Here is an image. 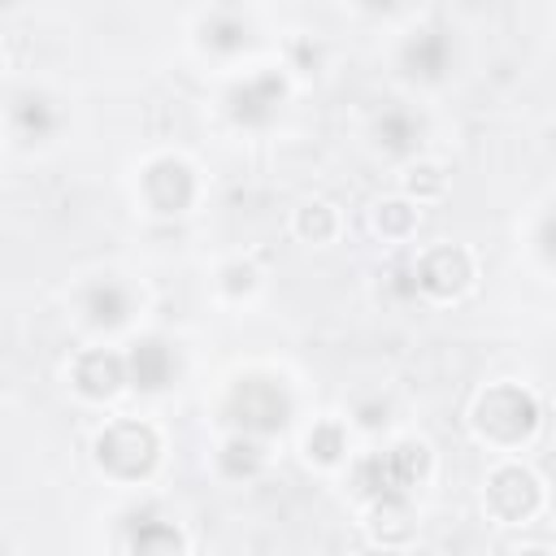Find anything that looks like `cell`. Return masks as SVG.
<instances>
[{
    "mask_svg": "<svg viewBox=\"0 0 556 556\" xmlns=\"http://www.w3.org/2000/svg\"><path fill=\"white\" fill-rule=\"evenodd\" d=\"M539 421H543V408H539L534 391L521 382H491L469 404L473 439L500 456H517L539 434Z\"/></svg>",
    "mask_w": 556,
    "mask_h": 556,
    "instance_id": "obj_1",
    "label": "cell"
},
{
    "mask_svg": "<svg viewBox=\"0 0 556 556\" xmlns=\"http://www.w3.org/2000/svg\"><path fill=\"white\" fill-rule=\"evenodd\" d=\"M482 508L500 526H530L543 508V478L521 460H500L482 482Z\"/></svg>",
    "mask_w": 556,
    "mask_h": 556,
    "instance_id": "obj_6",
    "label": "cell"
},
{
    "mask_svg": "<svg viewBox=\"0 0 556 556\" xmlns=\"http://www.w3.org/2000/svg\"><path fill=\"white\" fill-rule=\"evenodd\" d=\"M447 65H452V39L439 26L413 30L404 39V48H400V70L408 78H417V83H439L447 74Z\"/></svg>",
    "mask_w": 556,
    "mask_h": 556,
    "instance_id": "obj_12",
    "label": "cell"
},
{
    "mask_svg": "<svg viewBox=\"0 0 556 556\" xmlns=\"http://www.w3.org/2000/svg\"><path fill=\"white\" fill-rule=\"evenodd\" d=\"M530 248L539 252V261H543V265H552V269H556V200H552L547 208H539L534 230H530Z\"/></svg>",
    "mask_w": 556,
    "mask_h": 556,
    "instance_id": "obj_23",
    "label": "cell"
},
{
    "mask_svg": "<svg viewBox=\"0 0 556 556\" xmlns=\"http://www.w3.org/2000/svg\"><path fill=\"white\" fill-rule=\"evenodd\" d=\"M70 387L91 400V404H109L130 387V369H126V352L113 348H83L70 365H65Z\"/></svg>",
    "mask_w": 556,
    "mask_h": 556,
    "instance_id": "obj_10",
    "label": "cell"
},
{
    "mask_svg": "<svg viewBox=\"0 0 556 556\" xmlns=\"http://www.w3.org/2000/svg\"><path fill=\"white\" fill-rule=\"evenodd\" d=\"M195 43H200L204 52H213V56L230 61V56H239V52L252 43V30H248V22H243V17H235V13H208V17L200 22Z\"/></svg>",
    "mask_w": 556,
    "mask_h": 556,
    "instance_id": "obj_17",
    "label": "cell"
},
{
    "mask_svg": "<svg viewBox=\"0 0 556 556\" xmlns=\"http://www.w3.org/2000/svg\"><path fill=\"white\" fill-rule=\"evenodd\" d=\"M143 295L122 278V274H96L78 287L74 295V308H78V321L96 334H117L135 321Z\"/></svg>",
    "mask_w": 556,
    "mask_h": 556,
    "instance_id": "obj_8",
    "label": "cell"
},
{
    "mask_svg": "<svg viewBox=\"0 0 556 556\" xmlns=\"http://www.w3.org/2000/svg\"><path fill=\"white\" fill-rule=\"evenodd\" d=\"M256 287H261V269L252 261H243V256H235V261H226L217 269V291L226 300H248V295H256Z\"/></svg>",
    "mask_w": 556,
    "mask_h": 556,
    "instance_id": "obj_21",
    "label": "cell"
},
{
    "mask_svg": "<svg viewBox=\"0 0 556 556\" xmlns=\"http://www.w3.org/2000/svg\"><path fill=\"white\" fill-rule=\"evenodd\" d=\"M139 200L152 217H182L200 200V174L178 152H156L139 165Z\"/></svg>",
    "mask_w": 556,
    "mask_h": 556,
    "instance_id": "obj_4",
    "label": "cell"
},
{
    "mask_svg": "<svg viewBox=\"0 0 556 556\" xmlns=\"http://www.w3.org/2000/svg\"><path fill=\"white\" fill-rule=\"evenodd\" d=\"M213 460H217V473H222V478L248 482V478H256V473L265 469V443H261V434L230 430V434L217 443Z\"/></svg>",
    "mask_w": 556,
    "mask_h": 556,
    "instance_id": "obj_15",
    "label": "cell"
},
{
    "mask_svg": "<svg viewBox=\"0 0 556 556\" xmlns=\"http://www.w3.org/2000/svg\"><path fill=\"white\" fill-rule=\"evenodd\" d=\"M443 187H447V174H443V165H439V161L417 156V161L408 165V174H404V195H413L417 204L439 200V195H443Z\"/></svg>",
    "mask_w": 556,
    "mask_h": 556,
    "instance_id": "obj_20",
    "label": "cell"
},
{
    "mask_svg": "<svg viewBox=\"0 0 556 556\" xmlns=\"http://www.w3.org/2000/svg\"><path fill=\"white\" fill-rule=\"evenodd\" d=\"M300 452H304V460L317 465V469L352 465V426H348V417H317V421L304 430Z\"/></svg>",
    "mask_w": 556,
    "mask_h": 556,
    "instance_id": "obj_13",
    "label": "cell"
},
{
    "mask_svg": "<svg viewBox=\"0 0 556 556\" xmlns=\"http://www.w3.org/2000/svg\"><path fill=\"white\" fill-rule=\"evenodd\" d=\"M369 135H374V148L378 152H387V156H413L417 143H421V135H426V122H421V113H413L404 104H387L374 117Z\"/></svg>",
    "mask_w": 556,
    "mask_h": 556,
    "instance_id": "obj_14",
    "label": "cell"
},
{
    "mask_svg": "<svg viewBox=\"0 0 556 556\" xmlns=\"http://www.w3.org/2000/svg\"><path fill=\"white\" fill-rule=\"evenodd\" d=\"M287 65H265V70H252L248 78H239L230 91H226V117L235 126H269L278 113H282V100H287Z\"/></svg>",
    "mask_w": 556,
    "mask_h": 556,
    "instance_id": "obj_9",
    "label": "cell"
},
{
    "mask_svg": "<svg viewBox=\"0 0 556 556\" xmlns=\"http://www.w3.org/2000/svg\"><path fill=\"white\" fill-rule=\"evenodd\" d=\"M126 547H130V552H156V547L178 552V547H187V543H182V534H178L169 521H143Z\"/></svg>",
    "mask_w": 556,
    "mask_h": 556,
    "instance_id": "obj_22",
    "label": "cell"
},
{
    "mask_svg": "<svg viewBox=\"0 0 556 556\" xmlns=\"http://www.w3.org/2000/svg\"><path fill=\"white\" fill-rule=\"evenodd\" d=\"M226 421L230 430L248 434H278L291 421V391L282 378H239L226 395Z\"/></svg>",
    "mask_w": 556,
    "mask_h": 556,
    "instance_id": "obj_5",
    "label": "cell"
},
{
    "mask_svg": "<svg viewBox=\"0 0 556 556\" xmlns=\"http://www.w3.org/2000/svg\"><path fill=\"white\" fill-rule=\"evenodd\" d=\"M126 369H130V387L135 391L156 395V391H169L174 387V378H178V352L161 334H139L126 348Z\"/></svg>",
    "mask_w": 556,
    "mask_h": 556,
    "instance_id": "obj_11",
    "label": "cell"
},
{
    "mask_svg": "<svg viewBox=\"0 0 556 556\" xmlns=\"http://www.w3.org/2000/svg\"><path fill=\"white\" fill-rule=\"evenodd\" d=\"M413 278H417V295L434 304H452L478 282V261L465 243H430L413 256Z\"/></svg>",
    "mask_w": 556,
    "mask_h": 556,
    "instance_id": "obj_7",
    "label": "cell"
},
{
    "mask_svg": "<svg viewBox=\"0 0 556 556\" xmlns=\"http://www.w3.org/2000/svg\"><path fill=\"white\" fill-rule=\"evenodd\" d=\"M417 222H421V204L413 195H387V200H374V208H369V230L387 243L413 239Z\"/></svg>",
    "mask_w": 556,
    "mask_h": 556,
    "instance_id": "obj_16",
    "label": "cell"
},
{
    "mask_svg": "<svg viewBox=\"0 0 556 556\" xmlns=\"http://www.w3.org/2000/svg\"><path fill=\"white\" fill-rule=\"evenodd\" d=\"M356 4H361V9H369V13H387L395 0H356Z\"/></svg>",
    "mask_w": 556,
    "mask_h": 556,
    "instance_id": "obj_25",
    "label": "cell"
},
{
    "mask_svg": "<svg viewBox=\"0 0 556 556\" xmlns=\"http://www.w3.org/2000/svg\"><path fill=\"white\" fill-rule=\"evenodd\" d=\"M91 460L104 478H113L122 486H139L152 478V469L161 460V430L152 421H139V417H113L96 434Z\"/></svg>",
    "mask_w": 556,
    "mask_h": 556,
    "instance_id": "obj_3",
    "label": "cell"
},
{
    "mask_svg": "<svg viewBox=\"0 0 556 556\" xmlns=\"http://www.w3.org/2000/svg\"><path fill=\"white\" fill-rule=\"evenodd\" d=\"M9 122H13V130H22V126H26V135H30V139H52V135H56V126H61V113L52 109V100H48V96L30 91V96H17V100H13Z\"/></svg>",
    "mask_w": 556,
    "mask_h": 556,
    "instance_id": "obj_18",
    "label": "cell"
},
{
    "mask_svg": "<svg viewBox=\"0 0 556 556\" xmlns=\"http://www.w3.org/2000/svg\"><path fill=\"white\" fill-rule=\"evenodd\" d=\"M430 473H434V452L417 434H404L378 452L352 456V491L369 504L387 495H413Z\"/></svg>",
    "mask_w": 556,
    "mask_h": 556,
    "instance_id": "obj_2",
    "label": "cell"
},
{
    "mask_svg": "<svg viewBox=\"0 0 556 556\" xmlns=\"http://www.w3.org/2000/svg\"><path fill=\"white\" fill-rule=\"evenodd\" d=\"M291 230L304 243H330L339 235V208L330 200H304L291 217Z\"/></svg>",
    "mask_w": 556,
    "mask_h": 556,
    "instance_id": "obj_19",
    "label": "cell"
},
{
    "mask_svg": "<svg viewBox=\"0 0 556 556\" xmlns=\"http://www.w3.org/2000/svg\"><path fill=\"white\" fill-rule=\"evenodd\" d=\"M287 70H295V74H317V43H313L308 35H295V39H291Z\"/></svg>",
    "mask_w": 556,
    "mask_h": 556,
    "instance_id": "obj_24",
    "label": "cell"
}]
</instances>
